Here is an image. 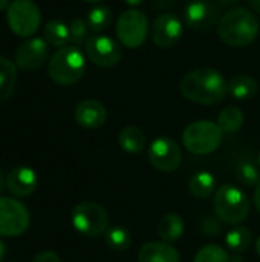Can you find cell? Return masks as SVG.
Masks as SVG:
<instances>
[{"label": "cell", "instance_id": "cell-24", "mask_svg": "<svg viewBox=\"0 0 260 262\" xmlns=\"http://www.w3.org/2000/svg\"><path fill=\"white\" fill-rule=\"evenodd\" d=\"M225 243H227V247L231 252H234V255H239L250 249V246L253 243V233L250 229H247L244 226H236L227 233Z\"/></svg>", "mask_w": 260, "mask_h": 262}, {"label": "cell", "instance_id": "cell-5", "mask_svg": "<svg viewBox=\"0 0 260 262\" xmlns=\"http://www.w3.org/2000/svg\"><path fill=\"white\" fill-rule=\"evenodd\" d=\"M213 207L218 218L227 224H241L250 213L247 193L233 184H224L218 189Z\"/></svg>", "mask_w": 260, "mask_h": 262}, {"label": "cell", "instance_id": "cell-20", "mask_svg": "<svg viewBox=\"0 0 260 262\" xmlns=\"http://www.w3.org/2000/svg\"><path fill=\"white\" fill-rule=\"evenodd\" d=\"M259 91L257 81L245 74L234 75L228 83V92L236 100H251Z\"/></svg>", "mask_w": 260, "mask_h": 262}, {"label": "cell", "instance_id": "cell-9", "mask_svg": "<svg viewBox=\"0 0 260 262\" xmlns=\"http://www.w3.org/2000/svg\"><path fill=\"white\" fill-rule=\"evenodd\" d=\"M31 216L23 203L14 198H0V236H20L29 227Z\"/></svg>", "mask_w": 260, "mask_h": 262}, {"label": "cell", "instance_id": "cell-40", "mask_svg": "<svg viewBox=\"0 0 260 262\" xmlns=\"http://www.w3.org/2000/svg\"><path fill=\"white\" fill-rule=\"evenodd\" d=\"M259 166H260V154H259Z\"/></svg>", "mask_w": 260, "mask_h": 262}, {"label": "cell", "instance_id": "cell-39", "mask_svg": "<svg viewBox=\"0 0 260 262\" xmlns=\"http://www.w3.org/2000/svg\"><path fill=\"white\" fill-rule=\"evenodd\" d=\"M84 2H87V3H98V2H101V0H84Z\"/></svg>", "mask_w": 260, "mask_h": 262}, {"label": "cell", "instance_id": "cell-18", "mask_svg": "<svg viewBox=\"0 0 260 262\" xmlns=\"http://www.w3.org/2000/svg\"><path fill=\"white\" fill-rule=\"evenodd\" d=\"M118 143L124 152L135 155V154L144 152L147 146V138H146V134L139 127L126 126L124 129H121L118 135Z\"/></svg>", "mask_w": 260, "mask_h": 262}, {"label": "cell", "instance_id": "cell-37", "mask_svg": "<svg viewBox=\"0 0 260 262\" xmlns=\"http://www.w3.org/2000/svg\"><path fill=\"white\" fill-rule=\"evenodd\" d=\"M6 184V181L3 180V175H2V172H0V192L3 190V186Z\"/></svg>", "mask_w": 260, "mask_h": 262}, {"label": "cell", "instance_id": "cell-34", "mask_svg": "<svg viewBox=\"0 0 260 262\" xmlns=\"http://www.w3.org/2000/svg\"><path fill=\"white\" fill-rule=\"evenodd\" d=\"M5 256H6V246L3 241H0V262H3Z\"/></svg>", "mask_w": 260, "mask_h": 262}, {"label": "cell", "instance_id": "cell-17", "mask_svg": "<svg viewBox=\"0 0 260 262\" xmlns=\"http://www.w3.org/2000/svg\"><path fill=\"white\" fill-rule=\"evenodd\" d=\"M138 262H181L178 250L164 241L146 243L138 252Z\"/></svg>", "mask_w": 260, "mask_h": 262}, {"label": "cell", "instance_id": "cell-2", "mask_svg": "<svg viewBox=\"0 0 260 262\" xmlns=\"http://www.w3.org/2000/svg\"><path fill=\"white\" fill-rule=\"evenodd\" d=\"M260 25L257 17L247 8H233L218 21L219 38L231 48H244L256 40Z\"/></svg>", "mask_w": 260, "mask_h": 262}, {"label": "cell", "instance_id": "cell-22", "mask_svg": "<svg viewBox=\"0 0 260 262\" xmlns=\"http://www.w3.org/2000/svg\"><path fill=\"white\" fill-rule=\"evenodd\" d=\"M17 81V66L0 55V103L6 101L15 88Z\"/></svg>", "mask_w": 260, "mask_h": 262}, {"label": "cell", "instance_id": "cell-36", "mask_svg": "<svg viewBox=\"0 0 260 262\" xmlns=\"http://www.w3.org/2000/svg\"><path fill=\"white\" fill-rule=\"evenodd\" d=\"M127 5H130V6H139L144 0H124Z\"/></svg>", "mask_w": 260, "mask_h": 262}, {"label": "cell", "instance_id": "cell-11", "mask_svg": "<svg viewBox=\"0 0 260 262\" xmlns=\"http://www.w3.org/2000/svg\"><path fill=\"white\" fill-rule=\"evenodd\" d=\"M87 58L100 68H112L123 57L121 43L109 35H92L86 41Z\"/></svg>", "mask_w": 260, "mask_h": 262}, {"label": "cell", "instance_id": "cell-6", "mask_svg": "<svg viewBox=\"0 0 260 262\" xmlns=\"http://www.w3.org/2000/svg\"><path fill=\"white\" fill-rule=\"evenodd\" d=\"M74 229L87 238H97L106 233L109 226L107 210L93 201H81L78 203L70 215Z\"/></svg>", "mask_w": 260, "mask_h": 262}, {"label": "cell", "instance_id": "cell-15", "mask_svg": "<svg viewBox=\"0 0 260 262\" xmlns=\"http://www.w3.org/2000/svg\"><path fill=\"white\" fill-rule=\"evenodd\" d=\"M38 186V178L35 170L28 166L14 167L6 177V189L17 198H26L35 192Z\"/></svg>", "mask_w": 260, "mask_h": 262}, {"label": "cell", "instance_id": "cell-7", "mask_svg": "<svg viewBox=\"0 0 260 262\" xmlns=\"http://www.w3.org/2000/svg\"><path fill=\"white\" fill-rule=\"evenodd\" d=\"M9 29L23 38H31L41 23V14L32 0H14L6 11Z\"/></svg>", "mask_w": 260, "mask_h": 262}, {"label": "cell", "instance_id": "cell-4", "mask_svg": "<svg viewBox=\"0 0 260 262\" xmlns=\"http://www.w3.org/2000/svg\"><path fill=\"white\" fill-rule=\"evenodd\" d=\"M224 140V130L218 123L208 120H199L190 123L182 134V143L185 149L195 155H208L216 152Z\"/></svg>", "mask_w": 260, "mask_h": 262}, {"label": "cell", "instance_id": "cell-3", "mask_svg": "<svg viewBox=\"0 0 260 262\" xmlns=\"http://www.w3.org/2000/svg\"><path fill=\"white\" fill-rule=\"evenodd\" d=\"M86 72V57L77 46L60 48L49 60L48 74L55 84L72 86L78 83Z\"/></svg>", "mask_w": 260, "mask_h": 262}, {"label": "cell", "instance_id": "cell-26", "mask_svg": "<svg viewBox=\"0 0 260 262\" xmlns=\"http://www.w3.org/2000/svg\"><path fill=\"white\" fill-rule=\"evenodd\" d=\"M245 121V115L242 112V109L236 107V106H228L224 111H221L219 117H218V126L224 130V132H238Z\"/></svg>", "mask_w": 260, "mask_h": 262}, {"label": "cell", "instance_id": "cell-27", "mask_svg": "<svg viewBox=\"0 0 260 262\" xmlns=\"http://www.w3.org/2000/svg\"><path fill=\"white\" fill-rule=\"evenodd\" d=\"M113 20V14L107 6H95L87 14V26L93 32H101L110 26Z\"/></svg>", "mask_w": 260, "mask_h": 262}, {"label": "cell", "instance_id": "cell-35", "mask_svg": "<svg viewBox=\"0 0 260 262\" xmlns=\"http://www.w3.org/2000/svg\"><path fill=\"white\" fill-rule=\"evenodd\" d=\"M11 2L9 0H0V11H6L9 8Z\"/></svg>", "mask_w": 260, "mask_h": 262}, {"label": "cell", "instance_id": "cell-31", "mask_svg": "<svg viewBox=\"0 0 260 262\" xmlns=\"http://www.w3.org/2000/svg\"><path fill=\"white\" fill-rule=\"evenodd\" d=\"M32 262H61L60 256L54 252H41L38 255H35V258Z\"/></svg>", "mask_w": 260, "mask_h": 262}, {"label": "cell", "instance_id": "cell-8", "mask_svg": "<svg viewBox=\"0 0 260 262\" xmlns=\"http://www.w3.org/2000/svg\"><path fill=\"white\" fill-rule=\"evenodd\" d=\"M115 32L121 46L136 49L144 45L149 35V18L143 11L127 9L118 17Z\"/></svg>", "mask_w": 260, "mask_h": 262}, {"label": "cell", "instance_id": "cell-16", "mask_svg": "<svg viewBox=\"0 0 260 262\" xmlns=\"http://www.w3.org/2000/svg\"><path fill=\"white\" fill-rule=\"evenodd\" d=\"M107 120V111L103 103L93 98L83 100L75 107V121L84 129H98Z\"/></svg>", "mask_w": 260, "mask_h": 262}, {"label": "cell", "instance_id": "cell-14", "mask_svg": "<svg viewBox=\"0 0 260 262\" xmlns=\"http://www.w3.org/2000/svg\"><path fill=\"white\" fill-rule=\"evenodd\" d=\"M184 20L193 31H207L218 23V6L211 0H190L184 9Z\"/></svg>", "mask_w": 260, "mask_h": 262}, {"label": "cell", "instance_id": "cell-21", "mask_svg": "<svg viewBox=\"0 0 260 262\" xmlns=\"http://www.w3.org/2000/svg\"><path fill=\"white\" fill-rule=\"evenodd\" d=\"M43 38L48 45L54 48H63L67 46V41L70 40L69 26L61 20H49L44 25L43 29Z\"/></svg>", "mask_w": 260, "mask_h": 262}, {"label": "cell", "instance_id": "cell-23", "mask_svg": "<svg viewBox=\"0 0 260 262\" xmlns=\"http://www.w3.org/2000/svg\"><path fill=\"white\" fill-rule=\"evenodd\" d=\"M216 189V180L213 177V173L210 172H198L195 173L190 181H188V190L190 193L195 196V198H199V200H205L208 198Z\"/></svg>", "mask_w": 260, "mask_h": 262}, {"label": "cell", "instance_id": "cell-19", "mask_svg": "<svg viewBox=\"0 0 260 262\" xmlns=\"http://www.w3.org/2000/svg\"><path fill=\"white\" fill-rule=\"evenodd\" d=\"M184 230H185L184 220L178 213H167L166 216H162L158 226V235L161 241L169 244L178 241L184 235Z\"/></svg>", "mask_w": 260, "mask_h": 262}, {"label": "cell", "instance_id": "cell-29", "mask_svg": "<svg viewBox=\"0 0 260 262\" xmlns=\"http://www.w3.org/2000/svg\"><path fill=\"white\" fill-rule=\"evenodd\" d=\"M236 178L244 186H257L260 183V173L257 167L250 161H242L236 167Z\"/></svg>", "mask_w": 260, "mask_h": 262}, {"label": "cell", "instance_id": "cell-10", "mask_svg": "<svg viewBox=\"0 0 260 262\" xmlns=\"http://www.w3.org/2000/svg\"><path fill=\"white\" fill-rule=\"evenodd\" d=\"M149 161L159 172H173L182 163L179 144L169 137H158L149 146Z\"/></svg>", "mask_w": 260, "mask_h": 262}, {"label": "cell", "instance_id": "cell-32", "mask_svg": "<svg viewBox=\"0 0 260 262\" xmlns=\"http://www.w3.org/2000/svg\"><path fill=\"white\" fill-rule=\"evenodd\" d=\"M254 204H256V209L260 212V183L256 187V192H254Z\"/></svg>", "mask_w": 260, "mask_h": 262}, {"label": "cell", "instance_id": "cell-33", "mask_svg": "<svg viewBox=\"0 0 260 262\" xmlns=\"http://www.w3.org/2000/svg\"><path fill=\"white\" fill-rule=\"evenodd\" d=\"M248 3H250L253 11H256V12L260 14V0H248Z\"/></svg>", "mask_w": 260, "mask_h": 262}, {"label": "cell", "instance_id": "cell-12", "mask_svg": "<svg viewBox=\"0 0 260 262\" xmlns=\"http://www.w3.org/2000/svg\"><path fill=\"white\" fill-rule=\"evenodd\" d=\"M182 32H184V25L179 20V17L173 12L159 14L152 23V29H150L153 43L161 49L173 48L181 40Z\"/></svg>", "mask_w": 260, "mask_h": 262}, {"label": "cell", "instance_id": "cell-1", "mask_svg": "<svg viewBox=\"0 0 260 262\" xmlns=\"http://www.w3.org/2000/svg\"><path fill=\"white\" fill-rule=\"evenodd\" d=\"M179 89L187 100L202 106H211L225 98L228 83L218 69L198 68L182 77Z\"/></svg>", "mask_w": 260, "mask_h": 262}, {"label": "cell", "instance_id": "cell-28", "mask_svg": "<svg viewBox=\"0 0 260 262\" xmlns=\"http://www.w3.org/2000/svg\"><path fill=\"white\" fill-rule=\"evenodd\" d=\"M193 262H231L227 250L216 244L204 246L195 256Z\"/></svg>", "mask_w": 260, "mask_h": 262}, {"label": "cell", "instance_id": "cell-25", "mask_svg": "<svg viewBox=\"0 0 260 262\" xmlns=\"http://www.w3.org/2000/svg\"><path fill=\"white\" fill-rule=\"evenodd\" d=\"M106 246L113 252H126L132 246V235L126 227L113 226L104 233Z\"/></svg>", "mask_w": 260, "mask_h": 262}, {"label": "cell", "instance_id": "cell-13", "mask_svg": "<svg viewBox=\"0 0 260 262\" xmlns=\"http://www.w3.org/2000/svg\"><path fill=\"white\" fill-rule=\"evenodd\" d=\"M49 48L44 38L31 37L25 40L15 51V64L23 71H35L44 64Z\"/></svg>", "mask_w": 260, "mask_h": 262}, {"label": "cell", "instance_id": "cell-30", "mask_svg": "<svg viewBox=\"0 0 260 262\" xmlns=\"http://www.w3.org/2000/svg\"><path fill=\"white\" fill-rule=\"evenodd\" d=\"M69 32H70V41L78 46V45H83L86 43L89 38H87V25L84 20L81 18H75L70 21L69 25Z\"/></svg>", "mask_w": 260, "mask_h": 262}, {"label": "cell", "instance_id": "cell-38", "mask_svg": "<svg viewBox=\"0 0 260 262\" xmlns=\"http://www.w3.org/2000/svg\"><path fill=\"white\" fill-rule=\"evenodd\" d=\"M256 250H257V255L260 256V236L259 239H257V243H256Z\"/></svg>", "mask_w": 260, "mask_h": 262}]
</instances>
